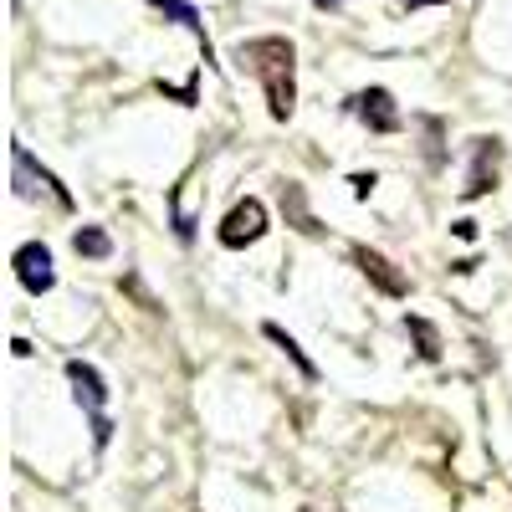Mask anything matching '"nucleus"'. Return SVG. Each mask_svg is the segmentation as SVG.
Masks as SVG:
<instances>
[{"instance_id":"f257e3e1","label":"nucleus","mask_w":512,"mask_h":512,"mask_svg":"<svg viewBox=\"0 0 512 512\" xmlns=\"http://www.w3.org/2000/svg\"><path fill=\"white\" fill-rule=\"evenodd\" d=\"M236 67L262 82L267 108H272L277 123L292 118V108H297V47H292L287 36H256V41H241V47H236Z\"/></svg>"},{"instance_id":"f03ea898","label":"nucleus","mask_w":512,"mask_h":512,"mask_svg":"<svg viewBox=\"0 0 512 512\" xmlns=\"http://www.w3.org/2000/svg\"><path fill=\"white\" fill-rule=\"evenodd\" d=\"M11 180H16V195H21V200L52 195L62 210H72V195L57 185V175H47V169H36V159H31V149H26V144H11Z\"/></svg>"},{"instance_id":"7ed1b4c3","label":"nucleus","mask_w":512,"mask_h":512,"mask_svg":"<svg viewBox=\"0 0 512 512\" xmlns=\"http://www.w3.org/2000/svg\"><path fill=\"white\" fill-rule=\"evenodd\" d=\"M262 236H267V205L262 200H236L231 216L221 221V246L241 251V246L262 241Z\"/></svg>"},{"instance_id":"20e7f679","label":"nucleus","mask_w":512,"mask_h":512,"mask_svg":"<svg viewBox=\"0 0 512 512\" xmlns=\"http://www.w3.org/2000/svg\"><path fill=\"white\" fill-rule=\"evenodd\" d=\"M11 267H16V282L26 287V292H52L57 287V267H52V251L41 246V241H26L16 256H11Z\"/></svg>"},{"instance_id":"39448f33","label":"nucleus","mask_w":512,"mask_h":512,"mask_svg":"<svg viewBox=\"0 0 512 512\" xmlns=\"http://www.w3.org/2000/svg\"><path fill=\"white\" fill-rule=\"evenodd\" d=\"M67 379H72L77 405L88 410V415H103V405H108V384H103V374H98L93 364H82V359H67Z\"/></svg>"},{"instance_id":"423d86ee","label":"nucleus","mask_w":512,"mask_h":512,"mask_svg":"<svg viewBox=\"0 0 512 512\" xmlns=\"http://www.w3.org/2000/svg\"><path fill=\"white\" fill-rule=\"evenodd\" d=\"M354 113L374 128V134H395V128H400V108H395V98L384 93V88H364L354 98Z\"/></svg>"},{"instance_id":"0eeeda50","label":"nucleus","mask_w":512,"mask_h":512,"mask_svg":"<svg viewBox=\"0 0 512 512\" xmlns=\"http://www.w3.org/2000/svg\"><path fill=\"white\" fill-rule=\"evenodd\" d=\"M354 267H359V272H364V277L384 292V297H405V292H410V282H405L390 262H384L379 251H369V246H354Z\"/></svg>"},{"instance_id":"6e6552de","label":"nucleus","mask_w":512,"mask_h":512,"mask_svg":"<svg viewBox=\"0 0 512 512\" xmlns=\"http://www.w3.org/2000/svg\"><path fill=\"white\" fill-rule=\"evenodd\" d=\"M497 159H502V144L497 139H477V154H472V180H466V200H477L497 185Z\"/></svg>"},{"instance_id":"1a4fd4ad","label":"nucleus","mask_w":512,"mask_h":512,"mask_svg":"<svg viewBox=\"0 0 512 512\" xmlns=\"http://www.w3.org/2000/svg\"><path fill=\"white\" fill-rule=\"evenodd\" d=\"M262 333H267V338H272V344H277V349H282V354H287V359H292V364H297V369H303V379H318V364H313V359H308V354H303V349H297V338H292V333H287V328H277V323H267V328H262Z\"/></svg>"},{"instance_id":"9d476101","label":"nucleus","mask_w":512,"mask_h":512,"mask_svg":"<svg viewBox=\"0 0 512 512\" xmlns=\"http://www.w3.org/2000/svg\"><path fill=\"white\" fill-rule=\"evenodd\" d=\"M405 328L415 333V344H420V359H441V333H436V323H425L420 313H405Z\"/></svg>"},{"instance_id":"9b49d317","label":"nucleus","mask_w":512,"mask_h":512,"mask_svg":"<svg viewBox=\"0 0 512 512\" xmlns=\"http://www.w3.org/2000/svg\"><path fill=\"white\" fill-rule=\"evenodd\" d=\"M72 246H77V256H93V262H108V256H113V241H108V231H98V226H82V231L72 236Z\"/></svg>"},{"instance_id":"f8f14e48","label":"nucleus","mask_w":512,"mask_h":512,"mask_svg":"<svg viewBox=\"0 0 512 512\" xmlns=\"http://www.w3.org/2000/svg\"><path fill=\"white\" fill-rule=\"evenodd\" d=\"M282 205L292 210V221H297V231H303V236H318V231H323V226L308 216V205H303V185H287V190H282Z\"/></svg>"},{"instance_id":"ddd939ff","label":"nucleus","mask_w":512,"mask_h":512,"mask_svg":"<svg viewBox=\"0 0 512 512\" xmlns=\"http://www.w3.org/2000/svg\"><path fill=\"white\" fill-rule=\"evenodd\" d=\"M149 6H159L164 16H175V21H185V26H190V31L205 41V21H200V11L190 6V0H149Z\"/></svg>"},{"instance_id":"4468645a","label":"nucleus","mask_w":512,"mask_h":512,"mask_svg":"<svg viewBox=\"0 0 512 512\" xmlns=\"http://www.w3.org/2000/svg\"><path fill=\"white\" fill-rule=\"evenodd\" d=\"M425 164H431V169L446 164V149H441V118H425Z\"/></svg>"},{"instance_id":"2eb2a0df","label":"nucleus","mask_w":512,"mask_h":512,"mask_svg":"<svg viewBox=\"0 0 512 512\" xmlns=\"http://www.w3.org/2000/svg\"><path fill=\"white\" fill-rule=\"evenodd\" d=\"M349 185H354V195H359V200H369V190H374L379 180H374V175H354Z\"/></svg>"},{"instance_id":"dca6fc26","label":"nucleus","mask_w":512,"mask_h":512,"mask_svg":"<svg viewBox=\"0 0 512 512\" xmlns=\"http://www.w3.org/2000/svg\"><path fill=\"white\" fill-rule=\"evenodd\" d=\"M313 6H318V11H338V6H344V0H313Z\"/></svg>"},{"instance_id":"f3484780","label":"nucleus","mask_w":512,"mask_h":512,"mask_svg":"<svg viewBox=\"0 0 512 512\" xmlns=\"http://www.w3.org/2000/svg\"><path fill=\"white\" fill-rule=\"evenodd\" d=\"M405 6H446V0H405Z\"/></svg>"}]
</instances>
